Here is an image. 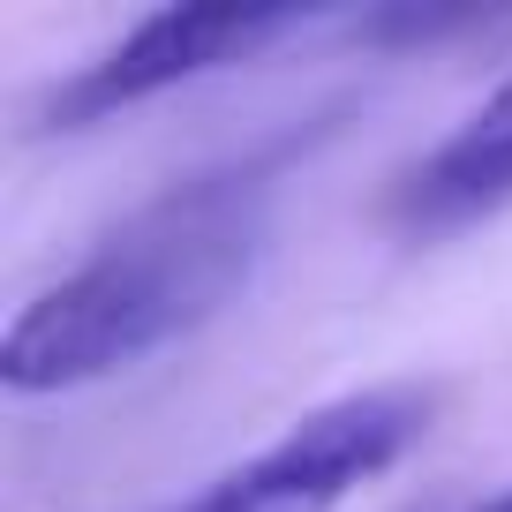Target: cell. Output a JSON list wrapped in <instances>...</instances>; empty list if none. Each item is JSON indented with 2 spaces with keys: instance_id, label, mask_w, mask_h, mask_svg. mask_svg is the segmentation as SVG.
I'll return each instance as SVG.
<instances>
[{
  "instance_id": "2",
  "label": "cell",
  "mask_w": 512,
  "mask_h": 512,
  "mask_svg": "<svg viewBox=\"0 0 512 512\" xmlns=\"http://www.w3.org/2000/svg\"><path fill=\"white\" fill-rule=\"evenodd\" d=\"M437 422L430 384H362L339 400L309 407L287 437L249 452L241 467L211 475L174 512H339L354 490L407 460Z\"/></svg>"
},
{
  "instance_id": "3",
  "label": "cell",
  "mask_w": 512,
  "mask_h": 512,
  "mask_svg": "<svg viewBox=\"0 0 512 512\" xmlns=\"http://www.w3.org/2000/svg\"><path fill=\"white\" fill-rule=\"evenodd\" d=\"M309 23H317V8H159L128 38H113L98 61H83L68 83H53L46 128H83L121 106H144L174 83H196L211 68L272 53L279 38L309 31Z\"/></svg>"
},
{
  "instance_id": "1",
  "label": "cell",
  "mask_w": 512,
  "mask_h": 512,
  "mask_svg": "<svg viewBox=\"0 0 512 512\" xmlns=\"http://www.w3.org/2000/svg\"><path fill=\"white\" fill-rule=\"evenodd\" d=\"M272 249V166H219L121 219L68 279L8 317L0 384L76 392L211 324Z\"/></svg>"
},
{
  "instance_id": "4",
  "label": "cell",
  "mask_w": 512,
  "mask_h": 512,
  "mask_svg": "<svg viewBox=\"0 0 512 512\" xmlns=\"http://www.w3.org/2000/svg\"><path fill=\"white\" fill-rule=\"evenodd\" d=\"M512 204V76L452 128L437 151H422L392 189V219L407 234H452L482 211Z\"/></svg>"
},
{
  "instance_id": "5",
  "label": "cell",
  "mask_w": 512,
  "mask_h": 512,
  "mask_svg": "<svg viewBox=\"0 0 512 512\" xmlns=\"http://www.w3.org/2000/svg\"><path fill=\"white\" fill-rule=\"evenodd\" d=\"M475 512H512V482H505V490H497V497H482Z\"/></svg>"
}]
</instances>
